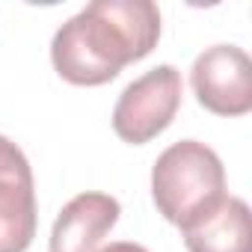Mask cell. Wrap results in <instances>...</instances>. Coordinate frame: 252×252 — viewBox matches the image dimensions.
Masks as SVG:
<instances>
[{"label": "cell", "mask_w": 252, "mask_h": 252, "mask_svg": "<svg viewBox=\"0 0 252 252\" xmlns=\"http://www.w3.org/2000/svg\"><path fill=\"white\" fill-rule=\"evenodd\" d=\"M158 39L160 9L152 0H95L57 30L51 60L63 80L101 86L128 63L149 57Z\"/></svg>", "instance_id": "6da1fadb"}, {"label": "cell", "mask_w": 252, "mask_h": 252, "mask_svg": "<svg viewBox=\"0 0 252 252\" xmlns=\"http://www.w3.org/2000/svg\"><path fill=\"white\" fill-rule=\"evenodd\" d=\"M225 196V169L199 140L172 143L152 169V199L163 220L184 228Z\"/></svg>", "instance_id": "7a4b0ae2"}, {"label": "cell", "mask_w": 252, "mask_h": 252, "mask_svg": "<svg viewBox=\"0 0 252 252\" xmlns=\"http://www.w3.org/2000/svg\"><path fill=\"white\" fill-rule=\"evenodd\" d=\"M181 71L158 65L125 86L113 110V131L131 146H146L163 134L181 107Z\"/></svg>", "instance_id": "3957f363"}, {"label": "cell", "mask_w": 252, "mask_h": 252, "mask_svg": "<svg viewBox=\"0 0 252 252\" xmlns=\"http://www.w3.org/2000/svg\"><path fill=\"white\" fill-rule=\"evenodd\" d=\"M193 92L217 116H243L252 110V63L237 45H214L193 63Z\"/></svg>", "instance_id": "277c9868"}, {"label": "cell", "mask_w": 252, "mask_h": 252, "mask_svg": "<svg viewBox=\"0 0 252 252\" xmlns=\"http://www.w3.org/2000/svg\"><path fill=\"white\" fill-rule=\"evenodd\" d=\"M36 222L33 169L12 140L0 137V252H27Z\"/></svg>", "instance_id": "5b68a950"}, {"label": "cell", "mask_w": 252, "mask_h": 252, "mask_svg": "<svg viewBox=\"0 0 252 252\" xmlns=\"http://www.w3.org/2000/svg\"><path fill=\"white\" fill-rule=\"evenodd\" d=\"M119 202L107 193H80L57 217L51 252H98L101 240L119 222Z\"/></svg>", "instance_id": "8992f818"}, {"label": "cell", "mask_w": 252, "mask_h": 252, "mask_svg": "<svg viewBox=\"0 0 252 252\" xmlns=\"http://www.w3.org/2000/svg\"><path fill=\"white\" fill-rule=\"evenodd\" d=\"M181 234L190 252H252L249 205L237 196H222L205 214L190 220Z\"/></svg>", "instance_id": "52a82bcc"}, {"label": "cell", "mask_w": 252, "mask_h": 252, "mask_svg": "<svg viewBox=\"0 0 252 252\" xmlns=\"http://www.w3.org/2000/svg\"><path fill=\"white\" fill-rule=\"evenodd\" d=\"M101 252H149V249H146V246H140V243H131V240H119V243L104 246Z\"/></svg>", "instance_id": "ba28073f"}]
</instances>
